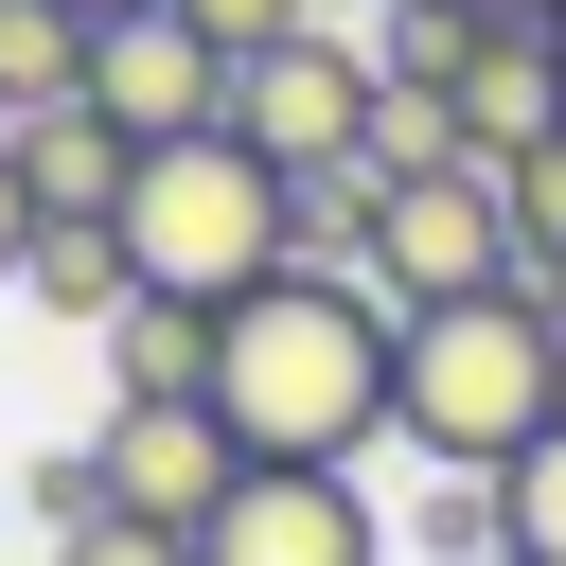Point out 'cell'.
I'll return each mask as SVG.
<instances>
[{
    "mask_svg": "<svg viewBox=\"0 0 566 566\" xmlns=\"http://www.w3.org/2000/svg\"><path fill=\"white\" fill-rule=\"evenodd\" d=\"M177 18H195L230 71H248V53H283V35H318V0H177Z\"/></svg>",
    "mask_w": 566,
    "mask_h": 566,
    "instance_id": "obj_18",
    "label": "cell"
},
{
    "mask_svg": "<svg viewBox=\"0 0 566 566\" xmlns=\"http://www.w3.org/2000/svg\"><path fill=\"white\" fill-rule=\"evenodd\" d=\"M495 212H513V265H531V283H548V265H566V124H548V142H513V159H495Z\"/></svg>",
    "mask_w": 566,
    "mask_h": 566,
    "instance_id": "obj_15",
    "label": "cell"
},
{
    "mask_svg": "<svg viewBox=\"0 0 566 566\" xmlns=\"http://www.w3.org/2000/svg\"><path fill=\"white\" fill-rule=\"evenodd\" d=\"M460 53H478L460 0H371V71H389V88H460Z\"/></svg>",
    "mask_w": 566,
    "mask_h": 566,
    "instance_id": "obj_14",
    "label": "cell"
},
{
    "mask_svg": "<svg viewBox=\"0 0 566 566\" xmlns=\"http://www.w3.org/2000/svg\"><path fill=\"white\" fill-rule=\"evenodd\" d=\"M407 548H424V566H513V495H495V478H442V495L407 513Z\"/></svg>",
    "mask_w": 566,
    "mask_h": 566,
    "instance_id": "obj_16",
    "label": "cell"
},
{
    "mask_svg": "<svg viewBox=\"0 0 566 566\" xmlns=\"http://www.w3.org/2000/svg\"><path fill=\"white\" fill-rule=\"evenodd\" d=\"M53 318H124L142 283H124V230H35V265H18Z\"/></svg>",
    "mask_w": 566,
    "mask_h": 566,
    "instance_id": "obj_13",
    "label": "cell"
},
{
    "mask_svg": "<svg viewBox=\"0 0 566 566\" xmlns=\"http://www.w3.org/2000/svg\"><path fill=\"white\" fill-rule=\"evenodd\" d=\"M318 18H354V0H318Z\"/></svg>",
    "mask_w": 566,
    "mask_h": 566,
    "instance_id": "obj_24",
    "label": "cell"
},
{
    "mask_svg": "<svg viewBox=\"0 0 566 566\" xmlns=\"http://www.w3.org/2000/svg\"><path fill=\"white\" fill-rule=\"evenodd\" d=\"M460 18H548V35H566V0H460Z\"/></svg>",
    "mask_w": 566,
    "mask_h": 566,
    "instance_id": "obj_21",
    "label": "cell"
},
{
    "mask_svg": "<svg viewBox=\"0 0 566 566\" xmlns=\"http://www.w3.org/2000/svg\"><path fill=\"white\" fill-rule=\"evenodd\" d=\"M106 371H124L106 407H212V318L195 301H124L106 318Z\"/></svg>",
    "mask_w": 566,
    "mask_h": 566,
    "instance_id": "obj_11",
    "label": "cell"
},
{
    "mask_svg": "<svg viewBox=\"0 0 566 566\" xmlns=\"http://www.w3.org/2000/svg\"><path fill=\"white\" fill-rule=\"evenodd\" d=\"M35 230H53V212H35V159H18V124H0V283L35 265Z\"/></svg>",
    "mask_w": 566,
    "mask_h": 566,
    "instance_id": "obj_19",
    "label": "cell"
},
{
    "mask_svg": "<svg viewBox=\"0 0 566 566\" xmlns=\"http://www.w3.org/2000/svg\"><path fill=\"white\" fill-rule=\"evenodd\" d=\"M548 318H566V265H548Z\"/></svg>",
    "mask_w": 566,
    "mask_h": 566,
    "instance_id": "obj_23",
    "label": "cell"
},
{
    "mask_svg": "<svg viewBox=\"0 0 566 566\" xmlns=\"http://www.w3.org/2000/svg\"><path fill=\"white\" fill-rule=\"evenodd\" d=\"M283 265H301V177H265L230 124H212V142H159V159L124 177V283H142V301L230 318V301L283 283Z\"/></svg>",
    "mask_w": 566,
    "mask_h": 566,
    "instance_id": "obj_3",
    "label": "cell"
},
{
    "mask_svg": "<svg viewBox=\"0 0 566 566\" xmlns=\"http://www.w3.org/2000/svg\"><path fill=\"white\" fill-rule=\"evenodd\" d=\"M71 478H88V531H159V548H195L212 495H230L248 460H230L212 407H106V424L71 442Z\"/></svg>",
    "mask_w": 566,
    "mask_h": 566,
    "instance_id": "obj_6",
    "label": "cell"
},
{
    "mask_svg": "<svg viewBox=\"0 0 566 566\" xmlns=\"http://www.w3.org/2000/svg\"><path fill=\"white\" fill-rule=\"evenodd\" d=\"M442 106H460V142H478V177H495L513 142H548V124H566V35H548V18H478V53H460V88H442Z\"/></svg>",
    "mask_w": 566,
    "mask_h": 566,
    "instance_id": "obj_9",
    "label": "cell"
},
{
    "mask_svg": "<svg viewBox=\"0 0 566 566\" xmlns=\"http://www.w3.org/2000/svg\"><path fill=\"white\" fill-rule=\"evenodd\" d=\"M88 106V18L71 0H0V124H53Z\"/></svg>",
    "mask_w": 566,
    "mask_h": 566,
    "instance_id": "obj_12",
    "label": "cell"
},
{
    "mask_svg": "<svg viewBox=\"0 0 566 566\" xmlns=\"http://www.w3.org/2000/svg\"><path fill=\"white\" fill-rule=\"evenodd\" d=\"M371 106H389V71H371V35L354 18H318V35H283V53H248L230 71V142L265 159V177H371Z\"/></svg>",
    "mask_w": 566,
    "mask_h": 566,
    "instance_id": "obj_4",
    "label": "cell"
},
{
    "mask_svg": "<svg viewBox=\"0 0 566 566\" xmlns=\"http://www.w3.org/2000/svg\"><path fill=\"white\" fill-rule=\"evenodd\" d=\"M18 159H35V212H53V230H124V177H142V142H106L88 106H53V124H18Z\"/></svg>",
    "mask_w": 566,
    "mask_h": 566,
    "instance_id": "obj_10",
    "label": "cell"
},
{
    "mask_svg": "<svg viewBox=\"0 0 566 566\" xmlns=\"http://www.w3.org/2000/svg\"><path fill=\"white\" fill-rule=\"evenodd\" d=\"M389 354H407V318H389L354 265L248 283V301L212 318V424H230V460H318V478H354V442H389Z\"/></svg>",
    "mask_w": 566,
    "mask_h": 566,
    "instance_id": "obj_1",
    "label": "cell"
},
{
    "mask_svg": "<svg viewBox=\"0 0 566 566\" xmlns=\"http://www.w3.org/2000/svg\"><path fill=\"white\" fill-rule=\"evenodd\" d=\"M88 124L142 142V159H159V142H212V124H230V53H212L177 0H142V18L88 35Z\"/></svg>",
    "mask_w": 566,
    "mask_h": 566,
    "instance_id": "obj_7",
    "label": "cell"
},
{
    "mask_svg": "<svg viewBox=\"0 0 566 566\" xmlns=\"http://www.w3.org/2000/svg\"><path fill=\"white\" fill-rule=\"evenodd\" d=\"M71 18H88V35H106V18H142V0H71Z\"/></svg>",
    "mask_w": 566,
    "mask_h": 566,
    "instance_id": "obj_22",
    "label": "cell"
},
{
    "mask_svg": "<svg viewBox=\"0 0 566 566\" xmlns=\"http://www.w3.org/2000/svg\"><path fill=\"white\" fill-rule=\"evenodd\" d=\"M195 566H389V513H371L354 478H318V460H248V478L212 495Z\"/></svg>",
    "mask_w": 566,
    "mask_h": 566,
    "instance_id": "obj_8",
    "label": "cell"
},
{
    "mask_svg": "<svg viewBox=\"0 0 566 566\" xmlns=\"http://www.w3.org/2000/svg\"><path fill=\"white\" fill-rule=\"evenodd\" d=\"M53 566H195V548H159V531H53Z\"/></svg>",
    "mask_w": 566,
    "mask_h": 566,
    "instance_id": "obj_20",
    "label": "cell"
},
{
    "mask_svg": "<svg viewBox=\"0 0 566 566\" xmlns=\"http://www.w3.org/2000/svg\"><path fill=\"white\" fill-rule=\"evenodd\" d=\"M495 495H513V566H566V424H548V442H531Z\"/></svg>",
    "mask_w": 566,
    "mask_h": 566,
    "instance_id": "obj_17",
    "label": "cell"
},
{
    "mask_svg": "<svg viewBox=\"0 0 566 566\" xmlns=\"http://www.w3.org/2000/svg\"><path fill=\"white\" fill-rule=\"evenodd\" d=\"M354 283H371L389 318H442V301H495V283H531V265H513L495 177L460 159V177H371V248H354Z\"/></svg>",
    "mask_w": 566,
    "mask_h": 566,
    "instance_id": "obj_5",
    "label": "cell"
},
{
    "mask_svg": "<svg viewBox=\"0 0 566 566\" xmlns=\"http://www.w3.org/2000/svg\"><path fill=\"white\" fill-rule=\"evenodd\" d=\"M548 424H566V318H548V283H495V301L407 318V354H389V442H424L442 478H513Z\"/></svg>",
    "mask_w": 566,
    "mask_h": 566,
    "instance_id": "obj_2",
    "label": "cell"
}]
</instances>
